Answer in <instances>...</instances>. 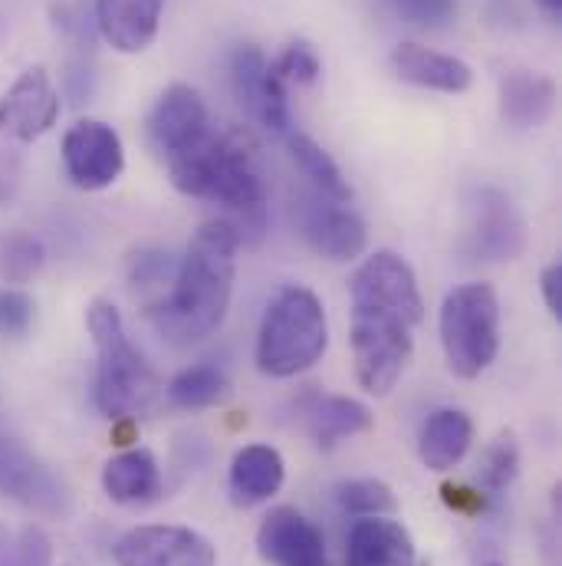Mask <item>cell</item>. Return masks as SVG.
Instances as JSON below:
<instances>
[{
    "instance_id": "obj_28",
    "label": "cell",
    "mask_w": 562,
    "mask_h": 566,
    "mask_svg": "<svg viewBox=\"0 0 562 566\" xmlns=\"http://www.w3.org/2000/svg\"><path fill=\"white\" fill-rule=\"evenodd\" d=\"M336 501L346 514L356 517H385L395 511V494L385 481L375 478H356V481H342L336 488Z\"/></svg>"
},
{
    "instance_id": "obj_34",
    "label": "cell",
    "mask_w": 562,
    "mask_h": 566,
    "mask_svg": "<svg viewBox=\"0 0 562 566\" xmlns=\"http://www.w3.org/2000/svg\"><path fill=\"white\" fill-rule=\"evenodd\" d=\"M540 286H543V300L550 306L553 316H562V268L560 264H550L540 277Z\"/></svg>"
},
{
    "instance_id": "obj_24",
    "label": "cell",
    "mask_w": 562,
    "mask_h": 566,
    "mask_svg": "<svg viewBox=\"0 0 562 566\" xmlns=\"http://www.w3.org/2000/svg\"><path fill=\"white\" fill-rule=\"evenodd\" d=\"M286 148H289L293 165L303 171V178L312 185L316 195H326L332 201H349L352 198L349 181L342 178L339 165L332 161V155L319 142H312L303 133H286Z\"/></svg>"
},
{
    "instance_id": "obj_10",
    "label": "cell",
    "mask_w": 562,
    "mask_h": 566,
    "mask_svg": "<svg viewBox=\"0 0 562 566\" xmlns=\"http://www.w3.org/2000/svg\"><path fill=\"white\" fill-rule=\"evenodd\" d=\"M211 113H208V103L201 99L198 90L184 86V83H174L168 86L155 109L148 113V142L151 148L168 161H174L178 155L191 151L194 145L208 139L211 133Z\"/></svg>"
},
{
    "instance_id": "obj_3",
    "label": "cell",
    "mask_w": 562,
    "mask_h": 566,
    "mask_svg": "<svg viewBox=\"0 0 562 566\" xmlns=\"http://www.w3.org/2000/svg\"><path fill=\"white\" fill-rule=\"evenodd\" d=\"M171 185L181 195L214 201L227 211L241 241H257L267 228V181L254 145L241 133L211 129L208 139L168 161Z\"/></svg>"
},
{
    "instance_id": "obj_4",
    "label": "cell",
    "mask_w": 562,
    "mask_h": 566,
    "mask_svg": "<svg viewBox=\"0 0 562 566\" xmlns=\"http://www.w3.org/2000/svg\"><path fill=\"white\" fill-rule=\"evenodd\" d=\"M89 333L96 343V406L106 419H136L155 396L158 376L132 346L119 310L106 300L89 306Z\"/></svg>"
},
{
    "instance_id": "obj_29",
    "label": "cell",
    "mask_w": 562,
    "mask_h": 566,
    "mask_svg": "<svg viewBox=\"0 0 562 566\" xmlns=\"http://www.w3.org/2000/svg\"><path fill=\"white\" fill-rule=\"evenodd\" d=\"M517 468H520L517 438L510 431H503L487 444V451L480 458V484H484V491H490V494L507 491L513 484V478H517Z\"/></svg>"
},
{
    "instance_id": "obj_25",
    "label": "cell",
    "mask_w": 562,
    "mask_h": 566,
    "mask_svg": "<svg viewBox=\"0 0 562 566\" xmlns=\"http://www.w3.org/2000/svg\"><path fill=\"white\" fill-rule=\"evenodd\" d=\"M231 396V382L218 366H188L168 382V402L174 409L194 412V409H211Z\"/></svg>"
},
{
    "instance_id": "obj_18",
    "label": "cell",
    "mask_w": 562,
    "mask_h": 566,
    "mask_svg": "<svg viewBox=\"0 0 562 566\" xmlns=\"http://www.w3.org/2000/svg\"><path fill=\"white\" fill-rule=\"evenodd\" d=\"M165 0H96L103 40L119 53H141L158 36Z\"/></svg>"
},
{
    "instance_id": "obj_31",
    "label": "cell",
    "mask_w": 562,
    "mask_h": 566,
    "mask_svg": "<svg viewBox=\"0 0 562 566\" xmlns=\"http://www.w3.org/2000/svg\"><path fill=\"white\" fill-rule=\"evenodd\" d=\"M33 300L17 290V286H3L0 290V333L3 336H23L33 323Z\"/></svg>"
},
{
    "instance_id": "obj_1",
    "label": "cell",
    "mask_w": 562,
    "mask_h": 566,
    "mask_svg": "<svg viewBox=\"0 0 562 566\" xmlns=\"http://www.w3.org/2000/svg\"><path fill=\"white\" fill-rule=\"evenodd\" d=\"M349 293L359 386L372 396H389L412 359L415 326L424 319L415 271L399 254L375 251L352 274Z\"/></svg>"
},
{
    "instance_id": "obj_26",
    "label": "cell",
    "mask_w": 562,
    "mask_h": 566,
    "mask_svg": "<svg viewBox=\"0 0 562 566\" xmlns=\"http://www.w3.org/2000/svg\"><path fill=\"white\" fill-rule=\"evenodd\" d=\"M43 244L26 231L0 234V281L30 283L43 271Z\"/></svg>"
},
{
    "instance_id": "obj_8",
    "label": "cell",
    "mask_w": 562,
    "mask_h": 566,
    "mask_svg": "<svg viewBox=\"0 0 562 566\" xmlns=\"http://www.w3.org/2000/svg\"><path fill=\"white\" fill-rule=\"evenodd\" d=\"M293 218L309 248L329 261H356L369 244L365 221L352 208H346V201L309 191L299 195V201L293 205Z\"/></svg>"
},
{
    "instance_id": "obj_22",
    "label": "cell",
    "mask_w": 562,
    "mask_h": 566,
    "mask_svg": "<svg viewBox=\"0 0 562 566\" xmlns=\"http://www.w3.org/2000/svg\"><path fill=\"white\" fill-rule=\"evenodd\" d=\"M103 488L116 504H148L161 491V471L151 451L132 448L103 468Z\"/></svg>"
},
{
    "instance_id": "obj_23",
    "label": "cell",
    "mask_w": 562,
    "mask_h": 566,
    "mask_svg": "<svg viewBox=\"0 0 562 566\" xmlns=\"http://www.w3.org/2000/svg\"><path fill=\"white\" fill-rule=\"evenodd\" d=\"M306 424H309V434L319 448H332L346 438H356L362 431L372 428V412L356 402V399H346V396H326V399H316L312 409L306 412Z\"/></svg>"
},
{
    "instance_id": "obj_11",
    "label": "cell",
    "mask_w": 562,
    "mask_h": 566,
    "mask_svg": "<svg viewBox=\"0 0 562 566\" xmlns=\"http://www.w3.org/2000/svg\"><path fill=\"white\" fill-rule=\"evenodd\" d=\"M63 165L76 188L103 191L123 175L126 148L113 126L83 119V123L70 126L63 136Z\"/></svg>"
},
{
    "instance_id": "obj_19",
    "label": "cell",
    "mask_w": 562,
    "mask_h": 566,
    "mask_svg": "<svg viewBox=\"0 0 562 566\" xmlns=\"http://www.w3.org/2000/svg\"><path fill=\"white\" fill-rule=\"evenodd\" d=\"M556 109V83L543 73L513 70L500 80V116L513 129H540Z\"/></svg>"
},
{
    "instance_id": "obj_9",
    "label": "cell",
    "mask_w": 562,
    "mask_h": 566,
    "mask_svg": "<svg viewBox=\"0 0 562 566\" xmlns=\"http://www.w3.org/2000/svg\"><path fill=\"white\" fill-rule=\"evenodd\" d=\"M116 566H214L218 551L214 544L191 531L174 524H145L119 537Z\"/></svg>"
},
{
    "instance_id": "obj_15",
    "label": "cell",
    "mask_w": 562,
    "mask_h": 566,
    "mask_svg": "<svg viewBox=\"0 0 562 566\" xmlns=\"http://www.w3.org/2000/svg\"><path fill=\"white\" fill-rule=\"evenodd\" d=\"M257 551L274 566H326V541L296 507H274L257 531Z\"/></svg>"
},
{
    "instance_id": "obj_21",
    "label": "cell",
    "mask_w": 562,
    "mask_h": 566,
    "mask_svg": "<svg viewBox=\"0 0 562 566\" xmlns=\"http://www.w3.org/2000/svg\"><path fill=\"white\" fill-rule=\"evenodd\" d=\"M474 441V422L467 412L460 409H437L434 416H427L422 424V438H418V454H422L427 471H450L464 461V454L470 451Z\"/></svg>"
},
{
    "instance_id": "obj_17",
    "label": "cell",
    "mask_w": 562,
    "mask_h": 566,
    "mask_svg": "<svg viewBox=\"0 0 562 566\" xmlns=\"http://www.w3.org/2000/svg\"><path fill=\"white\" fill-rule=\"evenodd\" d=\"M392 70L412 86L450 93V96L467 93L474 83V70L464 60H457L450 53L427 50L422 43H399L392 50Z\"/></svg>"
},
{
    "instance_id": "obj_12",
    "label": "cell",
    "mask_w": 562,
    "mask_h": 566,
    "mask_svg": "<svg viewBox=\"0 0 562 566\" xmlns=\"http://www.w3.org/2000/svg\"><path fill=\"white\" fill-rule=\"evenodd\" d=\"M470 238L474 254L494 264L517 261L527 248V224L517 205L500 188H474L470 191Z\"/></svg>"
},
{
    "instance_id": "obj_35",
    "label": "cell",
    "mask_w": 562,
    "mask_h": 566,
    "mask_svg": "<svg viewBox=\"0 0 562 566\" xmlns=\"http://www.w3.org/2000/svg\"><path fill=\"white\" fill-rule=\"evenodd\" d=\"M444 501L457 511H480L484 507V494L467 491V488H444Z\"/></svg>"
},
{
    "instance_id": "obj_27",
    "label": "cell",
    "mask_w": 562,
    "mask_h": 566,
    "mask_svg": "<svg viewBox=\"0 0 562 566\" xmlns=\"http://www.w3.org/2000/svg\"><path fill=\"white\" fill-rule=\"evenodd\" d=\"M0 566H53V544L33 524L10 527L0 521Z\"/></svg>"
},
{
    "instance_id": "obj_13",
    "label": "cell",
    "mask_w": 562,
    "mask_h": 566,
    "mask_svg": "<svg viewBox=\"0 0 562 566\" xmlns=\"http://www.w3.org/2000/svg\"><path fill=\"white\" fill-rule=\"evenodd\" d=\"M231 76H234V93H237L241 106L251 113V119H257L267 133L286 136V129H289L286 83L274 70V63H267L264 50H257L251 43L237 46Z\"/></svg>"
},
{
    "instance_id": "obj_36",
    "label": "cell",
    "mask_w": 562,
    "mask_h": 566,
    "mask_svg": "<svg viewBox=\"0 0 562 566\" xmlns=\"http://www.w3.org/2000/svg\"><path fill=\"white\" fill-rule=\"evenodd\" d=\"M537 3H540L550 17H560L562 13V0H537Z\"/></svg>"
},
{
    "instance_id": "obj_7",
    "label": "cell",
    "mask_w": 562,
    "mask_h": 566,
    "mask_svg": "<svg viewBox=\"0 0 562 566\" xmlns=\"http://www.w3.org/2000/svg\"><path fill=\"white\" fill-rule=\"evenodd\" d=\"M0 494L43 517H66L73 511L70 488L40 461L23 441L0 434Z\"/></svg>"
},
{
    "instance_id": "obj_14",
    "label": "cell",
    "mask_w": 562,
    "mask_h": 566,
    "mask_svg": "<svg viewBox=\"0 0 562 566\" xmlns=\"http://www.w3.org/2000/svg\"><path fill=\"white\" fill-rule=\"evenodd\" d=\"M60 119V96L43 66L23 70L0 96V136L33 142L46 136Z\"/></svg>"
},
{
    "instance_id": "obj_5",
    "label": "cell",
    "mask_w": 562,
    "mask_h": 566,
    "mask_svg": "<svg viewBox=\"0 0 562 566\" xmlns=\"http://www.w3.org/2000/svg\"><path fill=\"white\" fill-rule=\"evenodd\" d=\"M329 346L326 310L309 286H283L267 303L257 333V369L271 379H289L322 359Z\"/></svg>"
},
{
    "instance_id": "obj_30",
    "label": "cell",
    "mask_w": 562,
    "mask_h": 566,
    "mask_svg": "<svg viewBox=\"0 0 562 566\" xmlns=\"http://www.w3.org/2000/svg\"><path fill=\"white\" fill-rule=\"evenodd\" d=\"M274 70L280 73L283 83H312L319 73H322V63L316 56V50L303 40L289 43L283 50V56L274 63Z\"/></svg>"
},
{
    "instance_id": "obj_33",
    "label": "cell",
    "mask_w": 562,
    "mask_h": 566,
    "mask_svg": "<svg viewBox=\"0 0 562 566\" xmlns=\"http://www.w3.org/2000/svg\"><path fill=\"white\" fill-rule=\"evenodd\" d=\"M171 271V254L168 251H141L132 261V281L158 283Z\"/></svg>"
},
{
    "instance_id": "obj_16",
    "label": "cell",
    "mask_w": 562,
    "mask_h": 566,
    "mask_svg": "<svg viewBox=\"0 0 562 566\" xmlns=\"http://www.w3.org/2000/svg\"><path fill=\"white\" fill-rule=\"evenodd\" d=\"M346 566H415V541L399 521L362 517L349 531Z\"/></svg>"
},
{
    "instance_id": "obj_32",
    "label": "cell",
    "mask_w": 562,
    "mask_h": 566,
    "mask_svg": "<svg viewBox=\"0 0 562 566\" xmlns=\"http://www.w3.org/2000/svg\"><path fill=\"white\" fill-rule=\"evenodd\" d=\"M385 3H392V10L399 17H405L409 23H418V27H444L454 17L450 0H385Z\"/></svg>"
},
{
    "instance_id": "obj_2",
    "label": "cell",
    "mask_w": 562,
    "mask_h": 566,
    "mask_svg": "<svg viewBox=\"0 0 562 566\" xmlns=\"http://www.w3.org/2000/svg\"><path fill=\"white\" fill-rule=\"evenodd\" d=\"M237 248L241 238L224 218L201 224V231L191 238L171 293L148 310L151 326L168 343H198L224 323L234 293Z\"/></svg>"
},
{
    "instance_id": "obj_6",
    "label": "cell",
    "mask_w": 562,
    "mask_h": 566,
    "mask_svg": "<svg viewBox=\"0 0 562 566\" xmlns=\"http://www.w3.org/2000/svg\"><path fill=\"white\" fill-rule=\"evenodd\" d=\"M441 346L460 379H477L500 349V300L490 283L454 286L441 303Z\"/></svg>"
},
{
    "instance_id": "obj_20",
    "label": "cell",
    "mask_w": 562,
    "mask_h": 566,
    "mask_svg": "<svg viewBox=\"0 0 562 566\" xmlns=\"http://www.w3.org/2000/svg\"><path fill=\"white\" fill-rule=\"evenodd\" d=\"M283 478H286V468L277 448L247 444L234 454V464H231V478H227L231 501L237 507H257L280 491Z\"/></svg>"
}]
</instances>
